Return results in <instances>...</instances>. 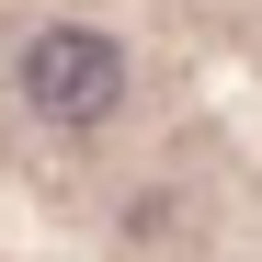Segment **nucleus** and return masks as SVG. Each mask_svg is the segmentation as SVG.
Masks as SVG:
<instances>
[{
  "instance_id": "f257e3e1",
  "label": "nucleus",
  "mask_w": 262,
  "mask_h": 262,
  "mask_svg": "<svg viewBox=\"0 0 262 262\" xmlns=\"http://www.w3.org/2000/svg\"><path fill=\"white\" fill-rule=\"evenodd\" d=\"M125 46L103 23H34L23 34V57H12V92H23V114L46 125V137H92V125H114L125 114Z\"/></svg>"
}]
</instances>
